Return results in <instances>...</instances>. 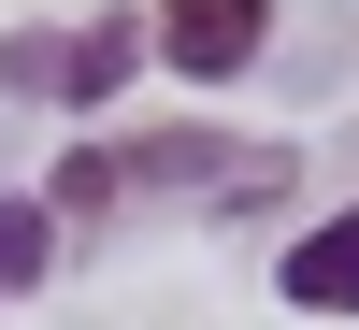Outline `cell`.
Segmentation results:
<instances>
[{"instance_id": "1", "label": "cell", "mask_w": 359, "mask_h": 330, "mask_svg": "<svg viewBox=\"0 0 359 330\" xmlns=\"http://www.w3.org/2000/svg\"><path fill=\"white\" fill-rule=\"evenodd\" d=\"M144 57V15H86V29H15L0 43V86L15 101H57V115H101Z\"/></svg>"}, {"instance_id": "2", "label": "cell", "mask_w": 359, "mask_h": 330, "mask_svg": "<svg viewBox=\"0 0 359 330\" xmlns=\"http://www.w3.org/2000/svg\"><path fill=\"white\" fill-rule=\"evenodd\" d=\"M259 29H273V0H158V15H144V43H158V72L230 86V72L259 57Z\"/></svg>"}, {"instance_id": "3", "label": "cell", "mask_w": 359, "mask_h": 330, "mask_svg": "<svg viewBox=\"0 0 359 330\" xmlns=\"http://www.w3.org/2000/svg\"><path fill=\"white\" fill-rule=\"evenodd\" d=\"M287 302H302V316H359V216H316L302 230V245H287Z\"/></svg>"}, {"instance_id": "4", "label": "cell", "mask_w": 359, "mask_h": 330, "mask_svg": "<svg viewBox=\"0 0 359 330\" xmlns=\"http://www.w3.org/2000/svg\"><path fill=\"white\" fill-rule=\"evenodd\" d=\"M43 259H57V216H43V187H29V201H0V302H29Z\"/></svg>"}]
</instances>
